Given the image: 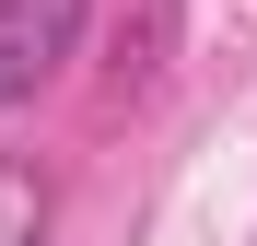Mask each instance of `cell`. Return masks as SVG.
Segmentation results:
<instances>
[{
  "label": "cell",
  "instance_id": "6da1fadb",
  "mask_svg": "<svg viewBox=\"0 0 257 246\" xmlns=\"http://www.w3.org/2000/svg\"><path fill=\"white\" fill-rule=\"evenodd\" d=\"M82 12L94 0H0V117L59 82V59L82 47Z\"/></svg>",
  "mask_w": 257,
  "mask_h": 246
}]
</instances>
